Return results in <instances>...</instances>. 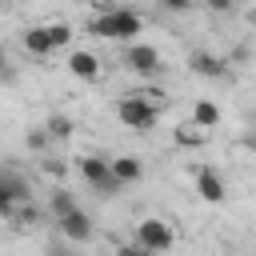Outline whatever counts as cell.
I'll use <instances>...</instances> for the list:
<instances>
[{"label":"cell","mask_w":256,"mask_h":256,"mask_svg":"<svg viewBox=\"0 0 256 256\" xmlns=\"http://www.w3.org/2000/svg\"><path fill=\"white\" fill-rule=\"evenodd\" d=\"M196 192H200L204 204H224V196H228L224 176H220L216 168H200V172H196Z\"/></svg>","instance_id":"obj_7"},{"label":"cell","mask_w":256,"mask_h":256,"mask_svg":"<svg viewBox=\"0 0 256 256\" xmlns=\"http://www.w3.org/2000/svg\"><path fill=\"white\" fill-rule=\"evenodd\" d=\"M116 116L132 128V132H148V128H156V120H160V108H152V104H144L140 96H120V104H116Z\"/></svg>","instance_id":"obj_3"},{"label":"cell","mask_w":256,"mask_h":256,"mask_svg":"<svg viewBox=\"0 0 256 256\" xmlns=\"http://www.w3.org/2000/svg\"><path fill=\"white\" fill-rule=\"evenodd\" d=\"M68 72H72L76 80H96V76H100V60H96V52H84V48L68 52Z\"/></svg>","instance_id":"obj_9"},{"label":"cell","mask_w":256,"mask_h":256,"mask_svg":"<svg viewBox=\"0 0 256 256\" xmlns=\"http://www.w3.org/2000/svg\"><path fill=\"white\" fill-rule=\"evenodd\" d=\"M24 144H28V152H48V144H52V140H48V132H44V128H32V132L24 136Z\"/></svg>","instance_id":"obj_18"},{"label":"cell","mask_w":256,"mask_h":256,"mask_svg":"<svg viewBox=\"0 0 256 256\" xmlns=\"http://www.w3.org/2000/svg\"><path fill=\"white\" fill-rule=\"evenodd\" d=\"M24 48H28L32 56H52V52H56L44 28H28V32H24Z\"/></svg>","instance_id":"obj_14"},{"label":"cell","mask_w":256,"mask_h":256,"mask_svg":"<svg viewBox=\"0 0 256 256\" xmlns=\"http://www.w3.org/2000/svg\"><path fill=\"white\" fill-rule=\"evenodd\" d=\"M72 128H76V124H72L68 116H60V112H52V116L44 120V132H48V140H68V136H72Z\"/></svg>","instance_id":"obj_15"},{"label":"cell","mask_w":256,"mask_h":256,"mask_svg":"<svg viewBox=\"0 0 256 256\" xmlns=\"http://www.w3.org/2000/svg\"><path fill=\"white\" fill-rule=\"evenodd\" d=\"M192 124L204 128V132L216 128V124H220V108H216L212 100H196V104H192Z\"/></svg>","instance_id":"obj_12"},{"label":"cell","mask_w":256,"mask_h":256,"mask_svg":"<svg viewBox=\"0 0 256 256\" xmlns=\"http://www.w3.org/2000/svg\"><path fill=\"white\" fill-rule=\"evenodd\" d=\"M208 8H212V12H232V4H228V0H212Z\"/></svg>","instance_id":"obj_24"},{"label":"cell","mask_w":256,"mask_h":256,"mask_svg":"<svg viewBox=\"0 0 256 256\" xmlns=\"http://www.w3.org/2000/svg\"><path fill=\"white\" fill-rule=\"evenodd\" d=\"M80 176H84V184H88L96 196H116V192H120L108 156H84V160H80Z\"/></svg>","instance_id":"obj_2"},{"label":"cell","mask_w":256,"mask_h":256,"mask_svg":"<svg viewBox=\"0 0 256 256\" xmlns=\"http://www.w3.org/2000/svg\"><path fill=\"white\" fill-rule=\"evenodd\" d=\"M204 140H208V132H204V128H196L192 120H184V124L176 128V144H184V148H200Z\"/></svg>","instance_id":"obj_16"},{"label":"cell","mask_w":256,"mask_h":256,"mask_svg":"<svg viewBox=\"0 0 256 256\" xmlns=\"http://www.w3.org/2000/svg\"><path fill=\"white\" fill-rule=\"evenodd\" d=\"M172 228L160 220V216H148V220H140L136 224V244L144 248V252H152V256H164L168 248H172Z\"/></svg>","instance_id":"obj_4"},{"label":"cell","mask_w":256,"mask_h":256,"mask_svg":"<svg viewBox=\"0 0 256 256\" xmlns=\"http://www.w3.org/2000/svg\"><path fill=\"white\" fill-rule=\"evenodd\" d=\"M16 212H20V208H16V200L0 188V216H4V220H16Z\"/></svg>","instance_id":"obj_20"},{"label":"cell","mask_w":256,"mask_h":256,"mask_svg":"<svg viewBox=\"0 0 256 256\" xmlns=\"http://www.w3.org/2000/svg\"><path fill=\"white\" fill-rule=\"evenodd\" d=\"M116 256H152V252H144L140 244H120V248H116Z\"/></svg>","instance_id":"obj_22"},{"label":"cell","mask_w":256,"mask_h":256,"mask_svg":"<svg viewBox=\"0 0 256 256\" xmlns=\"http://www.w3.org/2000/svg\"><path fill=\"white\" fill-rule=\"evenodd\" d=\"M48 212H52V220H64L68 212H76V196L60 184V188L52 192V200H48Z\"/></svg>","instance_id":"obj_13"},{"label":"cell","mask_w":256,"mask_h":256,"mask_svg":"<svg viewBox=\"0 0 256 256\" xmlns=\"http://www.w3.org/2000/svg\"><path fill=\"white\" fill-rule=\"evenodd\" d=\"M44 32H48L52 48H64V44L72 40V28H68V24H60V20H56V24H44Z\"/></svg>","instance_id":"obj_17"},{"label":"cell","mask_w":256,"mask_h":256,"mask_svg":"<svg viewBox=\"0 0 256 256\" xmlns=\"http://www.w3.org/2000/svg\"><path fill=\"white\" fill-rule=\"evenodd\" d=\"M0 80H12V64H8V48L0 44Z\"/></svg>","instance_id":"obj_23"},{"label":"cell","mask_w":256,"mask_h":256,"mask_svg":"<svg viewBox=\"0 0 256 256\" xmlns=\"http://www.w3.org/2000/svg\"><path fill=\"white\" fill-rule=\"evenodd\" d=\"M44 256H72V248H68V244H64L60 236H56V240H52V244L44 248Z\"/></svg>","instance_id":"obj_21"},{"label":"cell","mask_w":256,"mask_h":256,"mask_svg":"<svg viewBox=\"0 0 256 256\" xmlns=\"http://www.w3.org/2000/svg\"><path fill=\"white\" fill-rule=\"evenodd\" d=\"M112 176H116L120 188H124V184H136V180L144 176V164H140L136 156H116V160H112Z\"/></svg>","instance_id":"obj_11"},{"label":"cell","mask_w":256,"mask_h":256,"mask_svg":"<svg viewBox=\"0 0 256 256\" xmlns=\"http://www.w3.org/2000/svg\"><path fill=\"white\" fill-rule=\"evenodd\" d=\"M56 232H60V240H64V244H88L96 228H92L88 212H80V208H76V212H68L64 220H56Z\"/></svg>","instance_id":"obj_6"},{"label":"cell","mask_w":256,"mask_h":256,"mask_svg":"<svg viewBox=\"0 0 256 256\" xmlns=\"http://www.w3.org/2000/svg\"><path fill=\"white\" fill-rule=\"evenodd\" d=\"M120 64L128 72H136V76H160V68H164V60H160V52L152 44H128L120 52Z\"/></svg>","instance_id":"obj_5"},{"label":"cell","mask_w":256,"mask_h":256,"mask_svg":"<svg viewBox=\"0 0 256 256\" xmlns=\"http://www.w3.org/2000/svg\"><path fill=\"white\" fill-rule=\"evenodd\" d=\"M132 96H140L144 104H152V108L164 112V92H160V88H140V92H132Z\"/></svg>","instance_id":"obj_19"},{"label":"cell","mask_w":256,"mask_h":256,"mask_svg":"<svg viewBox=\"0 0 256 256\" xmlns=\"http://www.w3.org/2000/svg\"><path fill=\"white\" fill-rule=\"evenodd\" d=\"M140 28H144V20L132 8H108V12L92 16V32L104 36V40H136Z\"/></svg>","instance_id":"obj_1"},{"label":"cell","mask_w":256,"mask_h":256,"mask_svg":"<svg viewBox=\"0 0 256 256\" xmlns=\"http://www.w3.org/2000/svg\"><path fill=\"white\" fill-rule=\"evenodd\" d=\"M0 188L16 200V208H28V204H32V184H28V176H20L16 168H0Z\"/></svg>","instance_id":"obj_8"},{"label":"cell","mask_w":256,"mask_h":256,"mask_svg":"<svg viewBox=\"0 0 256 256\" xmlns=\"http://www.w3.org/2000/svg\"><path fill=\"white\" fill-rule=\"evenodd\" d=\"M244 148H252V152H256V128H252V132H244Z\"/></svg>","instance_id":"obj_25"},{"label":"cell","mask_w":256,"mask_h":256,"mask_svg":"<svg viewBox=\"0 0 256 256\" xmlns=\"http://www.w3.org/2000/svg\"><path fill=\"white\" fill-rule=\"evenodd\" d=\"M188 68L196 72V76H204V80H224V60L220 56H212V52H192L188 56Z\"/></svg>","instance_id":"obj_10"}]
</instances>
